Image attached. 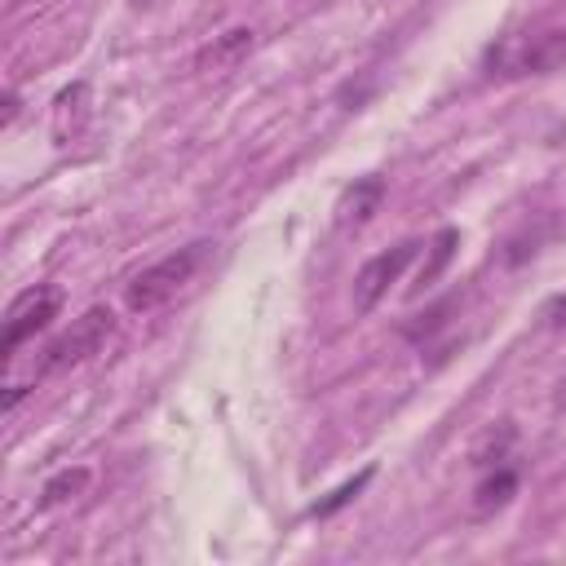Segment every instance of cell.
Wrapping results in <instances>:
<instances>
[{"instance_id":"cell-5","label":"cell","mask_w":566,"mask_h":566,"mask_svg":"<svg viewBox=\"0 0 566 566\" xmlns=\"http://www.w3.org/2000/svg\"><path fill=\"white\" fill-rule=\"evenodd\" d=\"M53 314H57V292H53V287L35 283V287L18 292V296H13V305H9V314H4V340H0L4 358H9L27 336H35Z\"/></svg>"},{"instance_id":"cell-10","label":"cell","mask_w":566,"mask_h":566,"mask_svg":"<svg viewBox=\"0 0 566 566\" xmlns=\"http://www.w3.org/2000/svg\"><path fill=\"white\" fill-rule=\"evenodd\" d=\"M455 248H460V230L455 226H442L438 234H433V243H429V261L420 265V274H416V287H433L442 274H447V265H451V256H455Z\"/></svg>"},{"instance_id":"cell-4","label":"cell","mask_w":566,"mask_h":566,"mask_svg":"<svg viewBox=\"0 0 566 566\" xmlns=\"http://www.w3.org/2000/svg\"><path fill=\"white\" fill-rule=\"evenodd\" d=\"M416 248L420 243H398V248H389V252H376L358 274H354V292H349V301H354V314H367V310H376L380 305V296L402 279V270L411 265V256H416Z\"/></svg>"},{"instance_id":"cell-8","label":"cell","mask_w":566,"mask_h":566,"mask_svg":"<svg viewBox=\"0 0 566 566\" xmlns=\"http://www.w3.org/2000/svg\"><path fill=\"white\" fill-rule=\"evenodd\" d=\"M513 442H517V424H513V420H491V424L473 438V447H469V464H473V469H495V464L509 460Z\"/></svg>"},{"instance_id":"cell-7","label":"cell","mask_w":566,"mask_h":566,"mask_svg":"<svg viewBox=\"0 0 566 566\" xmlns=\"http://www.w3.org/2000/svg\"><path fill=\"white\" fill-rule=\"evenodd\" d=\"M252 44H256V35H252L248 27H234V31L217 35L212 44H203V49H199L195 71H203V75H226V71H234V66L252 53Z\"/></svg>"},{"instance_id":"cell-3","label":"cell","mask_w":566,"mask_h":566,"mask_svg":"<svg viewBox=\"0 0 566 566\" xmlns=\"http://www.w3.org/2000/svg\"><path fill=\"white\" fill-rule=\"evenodd\" d=\"M111 332H115V314H111L106 305L84 310V314H80V318L57 336V340H49L40 371H66V367H80L84 358L102 354V345L111 340Z\"/></svg>"},{"instance_id":"cell-9","label":"cell","mask_w":566,"mask_h":566,"mask_svg":"<svg viewBox=\"0 0 566 566\" xmlns=\"http://www.w3.org/2000/svg\"><path fill=\"white\" fill-rule=\"evenodd\" d=\"M513 495H517V473L504 469V464H495V473L482 478V486L473 491V517H491V513H500Z\"/></svg>"},{"instance_id":"cell-15","label":"cell","mask_w":566,"mask_h":566,"mask_svg":"<svg viewBox=\"0 0 566 566\" xmlns=\"http://www.w3.org/2000/svg\"><path fill=\"white\" fill-rule=\"evenodd\" d=\"M22 398H27V385H13V389L4 394V411H13V407H18Z\"/></svg>"},{"instance_id":"cell-16","label":"cell","mask_w":566,"mask_h":566,"mask_svg":"<svg viewBox=\"0 0 566 566\" xmlns=\"http://www.w3.org/2000/svg\"><path fill=\"white\" fill-rule=\"evenodd\" d=\"M13 115H18V97H13V93H4V124H9Z\"/></svg>"},{"instance_id":"cell-12","label":"cell","mask_w":566,"mask_h":566,"mask_svg":"<svg viewBox=\"0 0 566 566\" xmlns=\"http://www.w3.org/2000/svg\"><path fill=\"white\" fill-rule=\"evenodd\" d=\"M84 97H88L84 84H71V88L57 93V102H53V137L57 142H66V119H75L84 111Z\"/></svg>"},{"instance_id":"cell-14","label":"cell","mask_w":566,"mask_h":566,"mask_svg":"<svg viewBox=\"0 0 566 566\" xmlns=\"http://www.w3.org/2000/svg\"><path fill=\"white\" fill-rule=\"evenodd\" d=\"M447 314H451V301H442V305H433L429 314H420L424 323H416V327H407V336H411V340H420V336H429V332H438V327L447 323Z\"/></svg>"},{"instance_id":"cell-6","label":"cell","mask_w":566,"mask_h":566,"mask_svg":"<svg viewBox=\"0 0 566 566\" xmlns=\"http://www.w3.org/2000/svg\"><path fill=\"white\" fill-rule=\"evenodd\" d=\"M385 199V177H358L354 186H345V195L336 199V226L340 230H358L371 221V212H380Z\"/></svg>"},{"instance_id":"cell-13","label":"cell","mask_w":566,"mask_h":566,"mask_svg":"<svg viewBox=\"0 0 566 566\" xmlns=\"http://www.w3.org/2000/svg\"><path fill=\"white\" fill-rule=\"evenodd\" d=\"M367 482H371V469H363L358 478L340 482V486H336V491H332L327 500H318V504L310 509V517H332V513H336V509H345V504H349V500H354V495H358V491H363Z\"/></svg>"},{"instance_id":"cell-2","label":"cell","mask_w":566,"mask_h":566,"mask_svg":"<svg viewBox=\"0 0 566 566\" xmlns=\"http://www.w3.org/2000/svg\"><path fill=\"white\" fill-rule=\"evenodd\" d=\"M203 252H208V243H190V248H177V252L159 256V261L146 265L142 274H133V283L124 287V305H128L133 314H150V310L168 305V301L195 279Z\"/></svg>"},{"instance_id":"cell-11","label":"cell","mask_w":566,"mask_h":566,"mask_svg":"<svg viewBox=\"0 0 566 566\" xmlns=\"http://www.w3.org/2000/svg\"><path fill=\"white\" fill-rule=\"evenodd\" d=\"M84 486H88V469H84V464H75V469H62V473H53V478L44 482V491H40V504H44V509H53V504H66V500L84 495Z\"/></svg>"},{"instance_id":"cell-1","label":"cell","mask_w":566,"mask_h":566,"mask_svg":"<svg viewBox=\"0 0 566 566\" xmlns=\"http://www.w3.org/2000/svg\"><path fill=\"white\" fill-rule=\"evenodd\" d=\"M566 66V27H548V31H531V35H509L500 44L486 49V71L500 80H517V75H548Z\"/></svg>"},{"instance_id":"cell-17","label":"cell","mask_w":566,"mask_h":566,"mask_svg":"<svg viewBox=\"0 0 566 566\" xmlns=\"http://www.w3.org/2000/svg\"><path fill=\"white\" fill-rule=\"evenodd\" d=\"M553 407L566 411V376H562V385H557V394H553Z\"/></svg>"}]
</instances>
